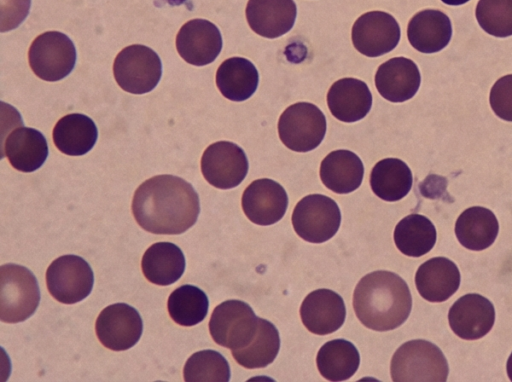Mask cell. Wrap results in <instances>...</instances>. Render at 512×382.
Returning <instances> with one entry per match:
<instances>
[{"instance_id": "obj_10", "label": "cell", "mask_w": 512, "mask_h": 382, "mask_svg": "<svg viewBox=\"0 0 512 382\" xmlns=\"http://www.w3.org/2000/svg\"><path fill=\"white\" fill-rule=\"evenodd\" d=\"M50 294L63 304H74L85 299L93 288V271L80 256L64 255L55 259L46 271Z\"/></svg>"}, {"instance_id": "obj_1", "label": "cell", "mask_w": 512, "mask_h": 382, "mask_svg": "<svg viewBox=\"0 0 512 382\" xmlns=\"http://www.w3.org/2000/svg\"><path fill=\"white\" fill-rule=\"evenodd\" d=\"M199 212V197L193 186L173 175L147 179L132 200L135 220L154 234H182L196 223Z\"/></svg>"}, {"instance_id": "obj_14", "label": "cell", "mask_w": 512, "mask_h": 382, "mask_svg": "<svg viewBox=\"0 0 512 382\" xmlns=\"http://www.w3.org/2000/svg\"><path fill=\"white\" fill-rule=\"evenodd\" d=\"M288 207L285 189L268 178L254 180L244 190L242 209L247 218L258 225H272L281 220Z\"/></svg>"}, {"instance_id": "obj_33", "label": "cell", "mask_w": 512, "mask_h": 382, "mask_svg": "<svg viewBox=\"0 0 512 382\" xmlns=\"http://www.w3.org/2000/svg\"><path fill=\"white\" fill-rule=\"evenodd\" d=\"M209 301L200 288L185 284L176 288L169 296L167 308L170 317L181 326H194L207 315Z\"/></svg>"}, {"instance_id": "obj_20", "label": "cell", "mask_w": 512, "mask_h": 382, "mask_svg": "<svg viewBox=\"0 0 512 382\" xmlns=\"http://www.w3.org/2000/svg\"><path fill=\"white\" fill-rule=\"evenodd\" d=\"M327 105L336 119L352 123L368 114L372 106V94L365 82L355 78H342L330 87Z\"/></svg>"}, {"instance_id": "obj_6", "label": "cell", "mask_w": 512, "mask_h": 382, "mask_svg": "<svg viewBox=\"0 0 512 382\" xmlns=\"http://www.w3.org/2000/svg\"><path fill=\"white\" fill-rule=\"evenodd\" d=\"M326 133V119L314 104L298 102L287 107L278 121L282 143L292 151L308 152L315 149Z\"/></svg>"}, {"instance_id": "obj_24", "label": "cell", "mask_w": 512, "mask_h": 382, "mask_svg": "<svg viewBox=\"0 0 512 382\" xmlns=\"http://www.w3.org/2000/svg\"><path fill=\"white\" fill-rule=\"evenodd\" d=\"M364 166L352 151L340 149L330 152L321 162L320 178L332 192L347 194L362 183Z\"/></svg>"}, {"instance_id": "obj_3", "label": "cell", "mask_w": 512, "mask_h": 382, "mask_svg": "<svg viewBox=\"0 0 512 382\" xmlns=\"http://www.w3.org/2000/svg\"><path fill=\"white\" fill-rule=\"evenodd\" d=\"M390 372L395 382H445L449 368L439 347L427 340L416 339L396 350Z\"/></svg>"}, {"instance_id": "obj_35", "label": "cell", "mask_w": 512, "mask_h": 382, "mask_svg": "<svg viewBox=\"0 0 512 382\" xmlns=\"http://www.w3.org/2000/svg\"><path fill=\"white\" fill-rule=\"evenodd\" d=\"M475 15L488 34L500 38L512 35V0H479Z\"/></svg>"}, {"instance_id": "obj_21", "label": "cell", "mask_w": 512, "mask_h": 382, "mask_svg": "<svg viewBox=\"0 0 512 382\" xmlns=\"http://www.w3.org/2000/svg\"><path fill=\"white\" fill-rule=\"evenodd\" d=\"M460 272L456 264L445 257L427 260L418 268L415 284L419 294L429 302H443L460 286Z\"/></svg>"}, {"instance_id": "obj_37", "label": "cell", "mask_w": 512, "mask_h": 382, "mask_svg": "<svg viewBox=\"0 0 512 382\" xmlns=\"http://www.w3.org/2000/svg\"><path fill=\"white\" fill-rule=\"evenodd\" d=\"M31 0H1V31L19 26L29 13Z\"/></svg>"}, {"instance_id": "obj_17", "label": "cell", "mask_w": 512, "mask_h": 382, "mask_svg": "<svg viewBox=\"0 0 512 382\" xmlns=\"http://www.w3.org/2000/svg\"><path fill=\"white\" fill-rule=\"evenodd\" d=\"M303 325L313 334L327 335L337 331L346 317L342 297L329 289L309 293L300 307Z\"/></svg>"}, {"instance_id": "obj_11", "label": "cell", "mask_w": 512, "mask_h": 382, "mask_svg": "<svg viewBox=\"0 0 512 382\" xmlns=\"http://www.w3.org/2000/svg\"><path fill=\"white\" fill-rule=\"evenodd\" d=\"M249 163L244 150L230 141L209 145L201 158V171L206 181L219 189L238 186L246 177Z\"/></svg>"}, {"instance_id": "obj_34", "label": "cell", "mask_w": 512, "mask_h": 382, "mask_svg": "<svg viewBox=\"0 0 512 382\" xmlns=\"http://www.w3.org/2000/svg\"><path fill=\"white\" fill-rule=\"evenodd\" d=\"M183 375L186 382H228L230 367L223 355L207 349L188 358Z\"/></svg>"}, {"instance_id": "obj_25", "label": "cell", "mask_w": 512, "mask_h": 382, "mask_svg": "<svg viewBox=\"0 0 512 382\" xmlns=\"http://www.w3.org/2000/svg\"><path fill=\"white\" fill-rule=\"evenodd\" d=\"M141 269L148 281L167 286L180 279L185 270L182 250L171 242L152 244L144 253Z\"/></svg>"}, {"instance_id": "obj_9", "label": "cell", "mask_w": 512, "mask_h": 382, "mask_svg": "<svg viewBox=\"0 0 512 382\" xmlns=\"http://www.w3.org/2000/svg\"><path fill=\"white\" fill-rule=\"evenodd\" d=\"M341 212L337 203L322 194L303 197L295 206L292 224L295 232L310 243H323L339 229Z\"/></svg>"}, {"instance_id": "obj_18", "label": "cell", "mask_w": 512, "mask_h": 382, "mask_svg": "<svg viewBox=\"0 0 512 382\" xmlns=\"http://www.w3.org/2000/svg\"><path fill=\"white\" fill-rule=\"evenodd\" d=\"M421 75L414 61L395 57L381 64L375 74V86L380 95L394 103L411 99L418 91Z\"/></svg>"}, {"instance_id": "obj_22", "label": "cell", "mask_w": 512, "mask_h": 382, "mask_svg": "<svg viewBox=\"0 0 512 382\" xmlns=\"http://www.w3.org/2000/svg\"><path fill=\"white\" fill-rule=\"evenodd\" d=\"M407 37L412 47L421 53L438 52L445 48L451 40V21L440 10H422L410 19Z\"/></svg>"}, {"instance_id": "obj_31", "label": "cell", "mask_w": 512, "mask_h": 382, "mask_svg": "<svg viewBox=\"0 0 512 382\" xmlns=\"http://www.w3.org/2000/svg\"><path fill=\"white\" fill-rule=\"evenodd\" d=\"M437 233L434 224L425 216L410 214L398 222L394 230V242L406 256L420 257L435 245Z\"/></svg>"}, {"instance_id": "obj_30", "label": "cell", "mask_w": 512, "mask_h": 382, "mask_svg": "<svg viewBox=\"0 0 512 382\" xmlns=\"http://www.w3.org/2000/svg\"><path fill=\"white\" fill-rule=\"evenodd\" d=\"M316 363L319 373L328 381H345L357 371L360 355L350 341L334 339L319 349Z\"/></svg>"}, {"instance_id": "obj_26", "label": "cell", "mask_w": 512, "mask_h": 382, "mask_svg": "<svg viewBox=\"0 0 512 382\" xmlns=\"http://www.w3.org/2000/svg\"><path fill=\"white\" fill-rule=\"evenodd\" d=\"M499 231L494 213L484 207H470L464 210L455 224V234L462 246L480 251L491 246Z\"/></svg>"}, {"instance_id": "obj_28", "label": "cell", "mask_w": 512, "mask_h": 382, "mask_svg": "<svg viewBox=\"0 0 512 382\" xmlns=\"http://www.w3.org/2000/svg\"><path fill=\"white\" fill-rule=\"evenodd\" d=\"M259 75L255 65L242 57L224 60L216 72V85L221 94L236 102L249 99L256 91Z\"/></svg>"}, {"instance_id": "obj_15", "label": "cell", "mask_w": 512, "mask_h": 382, "mask_svg": "<svg viewBox=\"0 0 512 382\" xmlns=\"http://www.w3.org/2000/svg\"><path fill=\"white\" fill-rule=\"evenodd\" d=\"M179 55L189 64L204 66L212 63L222 49V36L218 27L205 19L186 22L176 37Z\"/></svg>"}, {"instance_id": "obj_19", "label": "cell", "mask_w": 512, "mask_h": 382, "mask_svg": "<svg viewBox=\"0 0 512 382\" xmlns=\"http://www.w3.org/2000/svg\"><path fill=\"white\" fill-rule=\"evenodd\" d=\"M297 7L293 0H249L246 19L258 35L274 39L289 32L296 20Z\"/></svg>"}, {"instance_id": "obj_39", "label": "cell", "mask_w": 512, "mask_h": 382, "mask_svg": "<svg viewBox=\"0 0 512 382\" xmlns=\"http://www.w3.org/2000/svg\"><path fill=\"white\" fill-rule=\"evenodd\" d=\"M441 1L448 5L457 6V5L464 4V3L468 2L469 0H441Z\"/></svg>"}, {"instance_id": "obj_36", "label": "cell", "mask_w": 512, "mask_h": 382, "mask_svg": "<svg viewBox=\"0 0 512 382\" xmlns=\"http://www.w3.org/2000/svg\"><path fill=\"white\" fill-rule=\"evenodd\" d=\"M489 101L499 118L512 122V74L505 75L494 83Z\"/></svg>"}, {"instance_id": "obj_5", "label": "cell", "mask_w": 512, "mask_h": 382, "mask_svg": "<svg viewBox=\"0 0 512 382\" xmlns=\"http://www.w3.org/2000/svg\"><path fill=\"white\" fill-rule=\"evenodd\" d=\"M113 72L117 84L124 91L144 94L157 86L162 75V64L154 50L133 44L118 53Z\"/></svg>"}, {"instance_id": "obj_13", "label": "cell", "mask_w": 512, "mask_h": 382, "mask_svg": "<svg viewBox=\"0 0 512 382\" xmlns=\"http://www.w3.org/2000/svg\"><path fill=\"white\" fill-rule=\"evenodd\" d=\"M95 330L101 344L113 351L133 347L140 339L143 323L138 311L125 303H115L99 314Z\"/></svg>"}, {"instance_id": "obj_23", "label": "cell", "mask_w": 512, "mask_h": 382, "mask_svg": "<svg viewBox=\"0 0 512 382\" xmlns=\"http://www.w3.org/2000/svg\"><path fill=\"white\" fill-rule=\"evenodd\" d=\"M2 150L13 168L26 173L39 169L48 156V144L43 134L23 126L5 138Z\"/></svg>"}, {"instance_id": "obj_38", "label": "cell", "mask_w": 512, "mask_h": 382, "mask_svg": "<svg viewBox=\"0 0 512 382\" xmlns=\"http://www.w3.org/2000/svg\"><path fill=\"white\" fill-rule=\"evenodd\" d=\"M506 369H507V375H508L509 379L512 381V353L510 354V356L507 360Z\"/></svg>"}, {"instance_id": "obj_16", "label": "cell", "mask_w": 512, "mask_h": 382, "mask_svg": "<svg viewBox=\"0 0 512 382\" xmlns=\"http://www.w3.org/2000/svg\"><path fill=\"white\" fill-rule=\"evenodd\" d=\"M448 320L452 331L460 338L480 339L494 325V306L484 296L478 293H469L460 297L451 306Z\"/></svg>"}, {"instance_id": "obj_4", "label": "cell", "mask_w": 512, "mask_h": 382, "mask_svg": "<svg viewBox=\"0 0 512 382\" xmlns=\"http://www.w3.org/2000/svg\"><path fill=\"white\" fill-rule=\"evenodd\" d=\"M0 319L18 323L37 309L40 292L36 277L24 266L4 264L0 268Z\"/></svg>"}, {"instance_id": "obj_2", "label": "cell", "mask_w": 512, "mask_h": 382, "mask_svg": "<svg viewBox=\"0 0 512 382\" xmlns=\"http://www.w3.org/2000/svg\"><path fill=\"white\" fill-rule=\"evenodd\" d=\"M353 308L367 328L388 331L407 320L412 297L407 283L399 275L375 271L358 282L353 294Z\"/></svg>"}, {"instance_id": "obj_12", "label": "cell", "mask_w": 512, "mask_h": 382, "mask_svg": "<svg viewBox=\"0 0 512 382\" xmlns=\"http://www.w3.org/2000/svg\"><path fill=\"white\" fill-rule=\"evenodd\" d=\"M351 38L358 52L367 57H378L396 48L400 40V27L391 14L370 11L355 21Z\"/></svg>"}, {"instance_id": "obj_7", "label": "cell", "mask_w": 512, "mask_h": 382, "mask_svg": "<svg viewBox=\"0 0 512 382\" xmlns=\"http://www.w3.org/2000/svg\"><path fill=\"white\" fill-rule=\"evenodd\" d=\"M259 318L241 300H227L215 307L209 321L212 339L220 346L233 350L251 343L258 329Z\"/></svg>"}, {"instance_id": "obj_32", "label": "cell", "mask_w": 512, "mask_h": 382, "mask_svg": "<svg viewBox=\"0 0 512 382\" xmlns=\"http://www.w3.org/2000/svg\"><path fill=\"white\" fill-rule=\"evenodd\" d=\"M280 349L277 328L263 318H259L256 335L246 347L232 351L235 361L247 369L264 368L271 364Z\"/></svg>"}, {"instance_id": "obj_8", "label": "cell", "mask_w": 512, "mask_h": 382, "mask_svg": "<svg viewBox=\"0 0 512 382\" xmlns=\"http://www.w3.org/2000/svg\"><path fill=\"white\" fill-rule=\"evenodd\" d=\"M28 61L37 77L58 81L68 76L76 63V49L64 33L48 31L37 36L28 51Z\"/></svg>"}, {"instance_id": "obj_29", "label": "cell", "mask_w": 512, "mask_h": 382, "mask_svg": "<svg viewBox=\"0 0 512 382\" xmlns=\"http://www.w3.org/2000/svg\"><path fill=\"white\" fill-rule=\"evenodd\" d=\"M413 184L408 165L397 158L380 160L372 168L370 186L380 199L394 202L404 198Z\"/></svg>"}, {"instance_id": "obj_27", "label": "cell", "mask_w": 512, "mask_h": 382, "mask_svg": "<svg viewBox=\"0 0 512 382\" xmlns=\"http://www.w3.org/2000/svg\"><path fill=\"white\" fill-rule=\"evenodd\" d=\"M52 136L59 151L70 156H81L94 147L98 131L90 117L72 113L59 119Z\"/></svg>"}]
</instances>
